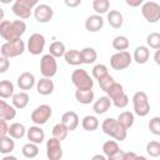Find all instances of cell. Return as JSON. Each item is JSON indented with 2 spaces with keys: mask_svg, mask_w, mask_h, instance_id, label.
<instances>
[{
  "mask_svg": "<svg viewBox=\"0 0 160 160\" xmlns=\"http://www.w3.org/2000/svg\"><path fill=\"white\" fill-rule=\"evenodd\" d=\"M25 31L26 24L24 20H2L0 22V36L6 40V42L20 40Z\"/></svg>",
  "mask_w": 160,
  "mask_h": 160,
  "instance_id": "1",
  "label": "cell"
},
{
  "mask_svg": "<svg viewBox=\"0 0 160 160\" xmlns=\"http://www.w3.org/2000/svg\"><path fill=\"white\" fill-rule=\"evenodd\" d=\"M101 130L110 138L115 139V141H124L128 135V130L124 129L114 118H106L101 122Z\"/></svg>",
  "mask_w": 160,
  "mask_h": 160,
  "instance_id": "2",
  "label": "cell"
},
{
  "mask_svg": "<svg viewBox=\"0 0 160 160\" xmlns=\"http://www.w3.org/2000/svg\"><path fill=\"white\" fill-rule=\"evenodd\" d=\"M38 4L39 2L36 0H15L11 10L14 15L19 18V20H26L31 16V12Z\"/></svg>",
  "mask_w": 160,
  "mask_h": 160,
  "instance_id": "3",
  "label": "cell"
},
{
  "mask_svg": "<svg viewBox=\"0 0 160 160\" xmlns=\"http://www.w3.org/2000/svg\"><path fill=\"white\" fill-rule=\"evenodd\" d=\"M71 82L78 90H91L94 80L85 69H76L71 72Z\"/></svg>",
  "mask_w": 160,
  "mask_h": 160,
  "instance_id": "4",
  "label": "cell"
},
{
  "mask_svg": "<svg viewBox=\"0 0 160 160\" xmlns=\"http://www.w3.org/2000/svg\"><path fill=\"white\" fill-rule=\"evenodd\" d=\"M132 106H134V112L140 116L144 118L150 112V102H149V98L146 95V92L144 91H136L132 95Z\"/></svg>",
  "mask_w": 160,
  "mask_h": 160,
  "instance_id": "5",
  "label": "cell"
},
{
  "mask_svg": "<svg viewBox=\"0 0 160 160\" xmlns=\"http://www.w3.org/2000/svg\"><path fill=\"white\" fill-rule=\"evenodd\" d=\"M25 49H26V45L21 39L12 41V42L5 41L0 48V54H1V56L8 58L10 60L11 58H16V56L21 55L25 51Z\"/></svg>",
  "mask_w": 160,
  "mask_h": 160,
  "instance_id": "6",
  "label": "cell"
},
{
  "mask_svg": "<svg viewBox=\"0 0 160 160\" xmlns=\"http://www.w3.org/2000/svg\"><path fill=\"white\" fill-rule=\"evenodd\" d=\"M51 115H52V109H51V106L48 105V104H41V105L36 106V108L32 110V112H31V115H30V119H31V121H32L35 125L41 126V125L46 124V122L50 120Z\"/></svg>",
  "mask_w": 160,
  "mask_h": 160,
  "instance_id": "7",
  "label": "cell"
},
{
  "mask_svg": "<svg viewBox=\"0 0 160 160\" xmlns=\"http://www.w3.org/2000/svg\"><path fill=\"white\" fill-rule=\"evenodd\" d=\"M40 72L42 78L51 79L58 72V61L50 54H45L40 59Z\"/></svg>",
  "mask_w": 160,
  "mask_h": 160,
  "instance_id": "8",
  "label": "cell"
},
{
  "mask_svg": "<svg viewBox=\"0 0 160 160\" xmlns=\"http://www.w3.org/2000/svg\"><path fill=\"white\" fill-rule=\"evenodd\" d=\"M141 14L148 22L155 24L160 20V5L155 1H145L141 5Z\"/></svg>",
  "mask_w": 160,
  "mask_h": 160,
  "instance_id": "9",
  "label": "cell"
},
{
  "mask_svg": "<svg viewBox=\"0 0 160 160\" xmlns=\"http://www.w3.org/2000/svg\"><path fill=\"white\" fill-rule=\"evenodd\" d=\"M132 62L131 54L129 51H118L110 58V66L114 70H125Z\"/></svg>",
  "mask_w": 160,
  "mask_h": 160,
  "instance_id": "10",
  "label": "cell"
},
{
  "mask_svg": "<svg viewBox=\"0 0 160 160\" xmlns=\"http://www.w3.org/2000/svg\"><path fill=\"white\" fill-rule=\"evenodd\" d=\"M45 44H46L45 36L42 34H40V32H34L28 39L26 49L31 55H40L44 51Z\"/></svg>",
  "mask_w": 160,
  "mask_h": 160,
  "instance_id": "11",
  "label": "cell"
},
{
  "mask_svg": "<svg viewBox=\"0 0 160 160\" xmlns=\"http://www.w3.org/2000/svg\"><path fill=\"white\" fill-rule=\"evenodd\" d=\"M34 18L38 22H41V24H45V22H49L52 16H54V10L50 5L48 4H38L34 10Z\"/></svg>",
  "mask_w": 160,
  "mask_h": 160,
  "instance_id": "12",
  "label": "cell"
},
{
  "mask_svg": "<svg viewBox=\"0 0 160 160\" xmlns=\"http://www.w3.org/2000/svg\"><path fill=\"white\" fill-rule=\"evenodd\" d=\"M46 158L48 160H60L62 158L61 141L55 138H50L46 141Z\"/></svg>",
  "mask_w": 160,
  "mask_h": 160,
  "instance_id": "13",
  "label": "cell"
},
{
  "mask_svg": "<svg viewBox=\"0 0 160 160\" xmlns=\"http://www.w3.org/2000/svg\"><path fill=\"white\" fill-rule=\"evenodd\" d=\"M35 76L32 72H29V71H24L21 72L19 76H18V80H16V84L19 86L20 90L22 91H26V90H30L35 86Z\"/></svg>",
  "mask_w": 160,
  "mask_h": 160,
  "instance_id": "14",
  "label": "cell"
},
{
  "mask_svg": "<svg viewBox=\"0 0 160 160\" xmlns=\"http://www.w3.org/2000/svg\"><path fill=\"white\" fill-rule=\"evenodd\" d=\"M26 138H28L29 142L39 145L45 140V132L41 129V126L34 125V126H30L29 129H26Z\"/></svg>",
  "mask_w": 160,
  "mask_h": 160,
  "instance_id": "15",
  "label": "cell"
},
{
  "mask_svg": "<svg viewBox=\"0 0 160 160\" xmlns=\"http://www.w3.org/2000/svg\"><path fill=\"white\" fill-rule=\"evenodd\" d=\"M60 122L69 131H74L79 126V124H80L79 116H78V114L75 111H66V112H64L62 116H61V121Z\"/></svg>",
  "mask_w": 160,
  "mask_h": 160,
  "instance_id": "16",
  "label": "cell"
},
{
  "mask_svg": "<svg viewBox=\"0 0 160 160\" xmlns=\"http://www.w3.org/2000/svg\"><path fill=\"white\" fill-rule=\"evenodd\" d=\"M104 26V19L100 15H90L86 20H85V29L89 32H98L102 29Z\"/></svg>",
  "mask_w": 160,
  "mask_h": 160,
  "instance_id": "17",
  "label": "cell"
},
{
  "mask_svg": "<svg viewBox=\"0 0 160 160\" xmlns=\"http://www.w3.org/2000/svg\"><path fill=\"white\" fill-rule=\"evenodd\" d=\"M54 89H55V84L51 79H48V78H41L38 82H36V91L42 95V96H48V95H51L54 92Z\"/></svg>",
  "mask_w": 160,
  "mask_h": 160,
  "instance_id": "18",
  "label": "cell"
},
{
  "mask_svg": "<svg viewBox=\"0 0 160 160\" xmlns=\"http://www.w3.org/2000/svg\"><path fill=\"white\" fill-rule=\"evenodd\" d=\"M132 60L139 64V65H142V64H146L149 61V58H150V50L148 46H144V45H140L138 46L135 50H134V54L131 55Z\"/></svg>",
  "mask_w": 160,
  "mask_h": 160,
  "instance_id": "19",
  "label": "cell"
},
{
  "mask_svg": "<svg viewBox=\"0 0 160 160\" xmlns=\"http://www.w3.org/2000/svg\"><path fill=\"white\" fill-rule=\"evenodd\" d=\"M111 100L108 98V96H100L98 100L94 101L92 104V110L96 115H101V114H105L108 110H110L111 108Z\"/></svg>",
  "mask_w": 160,
  "mask_h": 160,
  "instance_id": "20",
  "label": "cell"
},
{
  "mask_svg": "<svg viewBox=\"0 0 160 160\" xmlns=\"http://www.w3.org/2000/svg\"><path fill=\"white\" fill-rule=\"evenodd\" d=\"M16 116V109L8 104L5 100L0 99V119H4V120H12L15 119Z\"/></svg>",
  "mask_w": 160,
  "mask_h": 160,
  "instance_id": "21",
  "label": "cell"
},
{
  "mask_svg": "<svg viewBox=\"0 0 160 160\" xmlns=\"http://www.w3.org/2000/svg\"><path fill=\"white\" fill-rule=\"evenodd\" d=\"M29 100H30V98H29V94H28L26 91L16 92V94H14L12 98H11L12 106H14L15 109H20V110H21V109H25V108L28 106Z\"/></svg>",
  "mask_w": 160,
  "mask_h": 160,
  "instance_id": "22",
  "label": "cell"
},
{
  "mask_svg": "<svg viewBox=\"0 0 160 160\" xmlns=\"http://www.w3.org/2000/svg\"><path fill=\"white\" fill-rule=\"evenodd\" d=\"M8 135L14 139V140H18V139H21L26 135V128L24 124L21 122H12L10 124L9 126V131H8Z\"/></svg>",
  "mask_w": 160,
  "mask_h": 160,
  "instance_id": "23",
  "label": "cell"
},
{
  "mask_svg": "<svg viewBox=\"0 0 160 160\" xmlns=\"http://www.w3.org/2000/svg\"><path fill=\"white\" fill-rule=\"evenodd\" d=\"M108 22L114 29H120L124 24V16L119 10H110L108 12Z\"/></svg>",
  "mask_w": 160,
  "mask_h": 160,
  "instance_id": "24",
  "label": "cell"
},
{
  "mask_svg": "<svg viewBox=\"0 0 160 160\" xmlns=\"http://www.w3.org/2000/svg\"><path fill=\"white\" fill-rule=\"evenodd\" d=\"M94 98H95V94L91 90H78L75 91V99L78 100V102L82 104V105H89L94 101Z\"/></svg>",
  "mask_w": 160,
  "mask_h": 160,
  "instance_id": "25",
  "label": "cell"
},
{
  "mask_svg": "<svg viewBox=\"0 0 160 160\" xmlns=\"http://www.w3.org/2000/svg\"><path fill=\"white\" fill-rule=\"evenodd\" d=\"M64 59H65V62L66 64L72 65V66H78L80 64H82L80 51L79 50H75V49L66 50V52L64 54Z\"/></svg>",
  "mask_w": 160,
  "mask_h": 160,
  "instance_id": "26",
  "label": "cell"
},
{
  "mask_svg": "<svg viewBox=\"0 0 160 160\" xmlns=\"http://www.w3.org/2000/svg\"><path fill=\"white\" fill-rule=\"evenodd\" d=\"M15 149V141L9 135L0 138V154L10 155Z\"/></svg>",
  "mask_w": 160,
  "mask_h": 160,
  "instance_id": "27",
  "label": "cell"
},
{
  "mask_svg": "<svg viewBox=\"0 0 160 160\" xmlns=\"http://www.w3.org/2000/svg\"><path fill=\"white\" fill-rule=\"evenodd\" d=\"M80 55H81V61L82 64H94L98 59V52L94 48H84L82 50H80Z\"/></svg>",
  "mask_w": 160,
  "mask_h": 160,
  "instance_id": "28",
  "label": "cell"
},
{
  "mask_svg": "<svg viewBox=\"0 0 160 160\" xmlns=\"http://www.w3.org/2000/svg\"><path fill=\"white\" fill-rule=\"evenodd\" d=\"M118 121H119V124L124 128V129H130L132 125H134V122H135V116H134V114L131 112V111H122V112H120L119 114V116H118V119H116Z\"/></svg>",
  "mask_w": 160,
  "mask_h": 160,
  "instance_id": "29",
  "label": "cell"
},
{
  "mask_svg": "<svg viewBox=\"0 0 160 160\" xmlns=\"http://www.w3.org/2000/svg\"><path fill=\"white\" fill-rule=\"evenodd\" d=\"M15 88L10 80H1L0 81V99H9L12 98Z\"/></svg>",
  "mask_w": 160,
  "mask_h": 160,
  "instance_id": "30",
  "label": "cell"
},
{
  "mask_svg": "<svg viewBox=\"0 0 160 160\" xmlns=\"http://www.w3.org/2000/svg\"><path fill=\"white\" fill-rule=\"evenodd\" d=\"M99 125H100V122H99L98 118L94 115H86L81 120V126L86 131H95L99 128Z\"/></svg>",
  "mask_w": 160,
  "mask_h": 160,
  "instance_id": "31",
  "label": "cell"
},
{
  "mask_svg": "<svg viewBox=\"0 0 160 160\" xmlns=\"http://www.w3.org/2000/svg\"><path fill=\"white\" fill-rule=\"evenodd\" d=\"M65 52H66L65 44L61 42V41H54V42H51L50 46H49V54H50L51 56H54L55 59L64 56Z\"/></svg>",
  "mask_w": 160,
  "mask_h": 160,
  "instance_id": "32",
  "label": "cell"
},
{
  "mask_svg": "<svg viewBox=\"0 0 160 160\" xmlns=\"http://www.w3.org/2000/svg\"><path fill=\"white\" fill-rule=\"evenodd\" d=\"M125 91H124V88H122V85L120 84V82H116V81H114L110 86H109V89L106 90V96L112 101V100H115L116 98H119V96H121L122 94H124Z\"/></svg>",
  "mask_w": 160,
  "mask_h": 160,
  "instance_id": "33",
  "label": "cell"
},
{
  "mask_svg": "<svg viewBox=\"0 0 160 160\" xmlns=\"http://www.w3.org/2000/svg\"><path fill=\"white\" fill-rule=\"evenodd\" d=\"M119 150H120V146H119L118 141H115V140H108L102 144V155L106 158L114 155Z\"/></svg>",
  "mask_w": 160,
  "mask_h": 160,
  "instance_id": "34",
  "label": "cell"
},
{
  "mask_svg": "<svg viewBox=\"0 0 160 160\" xmlns=\"http://www.w3.org/2000/svg\"><path fill=\"white\" fill-rule=\"evenodd\" d=\"M130 46V41L124 35H118L112 40V48L118 51H126V49Z\"/></svg>",
  "mask_w": 160,
  "mask_h": 160,
  "instance_id": "35",
  "label": "cell"
},
{
  "mask_svg": "<svg viewBox=\"0 0 160 160\" xmlns=\"http://www.w3.org/2000/svg\"><path fill=\"white\" fill-rule=\"evenodd\" d=\"M21 152L25 158L28 159H34L39 155V146L36 144H32V142H26L22 149H21Z\"/></svg>",
  "mask_w": 160,
  "mask_h": 160,
  "instance_id": "36",
  "label": "cell"
},
{
  "mask_svg": "<svg viewBox=\"0 0 160 160\" xmlns=\"http://www.w3.org/2000/svg\"><path fill=\"white\" fill-rule=\"evenodd\" d=\"M92 9L96 12V15H102L109 11L110 9V1L109 0H94L92 1Z\"/></svg>",
  "mask_w": 160,
  "mask_h": 160,
  "instance_id": "37",
  "label": "cell"
},
{
  "mask_svg": "<svg viewBox=\"0 0 160 160\" xmlns=\"http://www.w3.org/2000/svg\"><path fill=\"white\" fill-rule=\"evenodd\" d=\"M51 131H52V138H55V139H56V140H59V141L65 140V139H66V136H68V134H69V130H68V129H66L61 122L55 124Z\"/></svg>",
  "mask_w": 160,
  "mask_h": 160,
  "instance_id": "38",
  "label": "cell"
},
{
  "mask_svg": "<svg viewBox=\"0 0 160 160\" xmlns=\"http://www.w3.org/2000/svg\"><path fill=\"white\" fill-rule=\"evenodd\" d=\"M92 78L96 79V80H100L101 78L109 75V70H108V66L104 65V64H96L94 68H92Z\"/></svg>",
  "mask_w": 160,
  "mask_h": 160,
  "instance_id": "39",
  "label": "cell"
},
{
  "mask_svg": "<svg viewBox=\"0 0 160 160\" xmlns=\"http://www.w3.org/2000/svg\"><path fill=\"white\" fill-rule=\"evenodd\" d=\"M146 44H148V48H151L154 50H159L160 49V34L159 32L149 34L146 38Z\"/></svg>",
  "mask_w": 160,
  "mask_h": 160,
  "instance_id": "40",
  "label": "cell"
},
{
  "mask_svg": "<svg viewBox=\"0 0 160 160\" xmlns=\"http://www.w3.org/2000/svg\"><path fill=\"white\" fill-rule=\"evenodd\" d=\"M146 152L151 156V158H158L160 156V142L156 140L149 141L146 144Z\"/></svg>",
  "mask_w": 160,
  "mask_h": 160,
  "instance_id": "41",
  "label": "cell"
},
{
  "mask_svg": "<svg viewBox=\"0 0 160 160\" xmlns=\"http://www.w3.org/2000/svg\"><path fill=\"white\" fill-rule=\"evenodd\" d=\"M111 104H112L114 106H116L118 109H124V108H126L128 104H129V96L124 92L121 96H119V98H116L115 100H112Z\"/></svg>",
  "mask_w": 160,
  "mask_h": 160,
  "instance_id": "42",
  "label": "cell"
},
{
  "mask_svg": "<svg viewBox=\"0 0 160 160\" xmlns=\"http://www.w3.org/2000/svg\"><path fill=\"white\" fill-rule=\"evenodd\" d=\"M149 130L154 134V135H160V118L159 116H154L150 121H149Z\"/></svg>",
  "mask_w": 160,
  "mask_h": 160,
  "instance_id": "43",
  "label": "cell"
},
{
  "mask_svg": "<svg viewBox=\"0 0 160 160\" xmlns=\"http://www.w3.org/2000/svg\"><path fill=\"white\" fill-rule=\"evenodd\" d=\"M99 81V86H100V89L102 90V91H105L106 92V90L109 89V86L115 81L114 80V78L109 74V75H106V76H104V78H101L100 80H98Z\"/></svg>",
  "mask_w": 160,
  "mask_h": 160,
  "instance_id": "44",
  "label": "cell"
},
{
  "mask_svg": "<svg viewBox=\"0 0 160 160\" xmlns=\"http://www.w3.org/2000/svg\"><path fill=\"white\" fill-rule=\"evenodd\" d=\"M10 68V60L8 58L0 56V74H4L9 70Z\"/></svg>",
  "mask_w": 160,
  "mask_h": 160,
  "instance_id": "45",
  "label": "cell"
},
{
  "mask_svg": "<svg viewBox=\"0 0 160 160\" xmlns=\"http://www.w3.org/2000/svg\"><path fill=\"white\" fill-rule=\"evenodd\" d=\"M8 131H9L8 121L4 120V119H0V138L6 136V135H8Z\"/></svg>",
  "mask_w": 160,
  "mask_h": 160,
  "instance_id": "46",
  "label": "cell"
},
{
  "mask_svg": "<svg viewBox=\"0 0 160 160\" xmlns=\"http://www.w3.org/2000/svg\"><path fill=\"white\" fill-rule=\"evenodd\" d=\"M124 155H125V151L120 149V150H119L118 152H115L114 155L106 158V160H124Z\"/></svg>",
  "mask_w": 160,
  "mask_h": 160,
  "instance_id": "47",
  "label": "cell"
},
{
  "mask_svg": "<svg viewBox=\"0 0 160 160\" xmlns=\"http://www.w3.org/2000/svg\"><path fill=\"white\" fill-rule=\"evenodd\" d=\"M126 2V5H129V6H132V8H136V6H140V5H142V0H126L125 1Z\"/></svg>",
  "mask_w": 160,
  "mask_h": 160,
  "instance_id": "48",
  "label": "cell"
},
{
  "mask_svg": "<svg viewBox=\"0 0 160 160\" xmlns=\"http://www.w3.org/2000/svg\"><path fill=\"white\" fill-rule=\"evenodd\" d=\"M136 158H138V155L134 151H125L124 160H136Z\"/></svg>",
  "mask_w": 160,
  "mask_h": 160,
  "instance_id": "49",
  "label": "cell"
},
{
  "mask_svg": "<svg viewBox=\"0 0 160 160\" xmlns=\"http://www.w3.org/2000/svg\"><path fill=\"white\" fill-rule=\"evenodd\" d=\"M81 4V0H75V1H69V0H66L65 1V5L66 6H70V8H75V6H78V5H80Z\"/></svg>",
  "mask_w": 160,
  "mask_h": 160,
  "instance_id": "50",
  "label": "cell"
},
{
  "mask_svg": "<svg viewBox=\"0 0 160 160\" xmlns=\"http://www.w3.org/2000/svg\"><path fill=\"white\" fill-rule=\"evenodd\" d=\"M91 160H106V156H104L102 154H95L91 158Z\"/></svg>",
  "mask_w": 160,
  "mask_h": 160,
  "instance_id": "51",
  "label": "cell"
},
{
  "mask_svg": "<svg viewBox=\"0 0 160 160\" xmlns=\"http://www.w3.org/2000/svg\"><path fill=\"white\" fill-rule=\"evenodd\" d=\"M154 60H155V62H156L158 65L160 64V49L155 51V55H154Z\"/></svg>",
  "mask_w": 160,
  "mask_h": 160,
  "instance_id": "52",
  "label": "cell"
},
{
  "mask_svg": "<svg viewBox=\"0 0 160 160\" xmlns=\"http://www.w3.org/2000/svg\"><path fill=\"white\" fill-rule=\"evenodd\" d=\"M0 160H18V158L16 156H14V155H5L2 159H0Z\"/></svg>",
  "mask_w": 160,
  "mask_h": 160,
  "instance_id": "53",
  "label": "cell"
},
{
  "mask_svg": "<svg viewBox=\"0 0 160 160\" xmlns=\"http://www.w3.org/2000/svg\"><path fill=\"white\" fill-rule=\"evenodd\" d=\"M4 16H5V12H4V10H2V8H0V22L4 20Z\"/></svg>",
  "mask_w": 160,
  "mask_h": 160,
  "instance_id": "54",
  "label": "cell"
},
{
  "mask_svg": "<svg viewBox=\"0 0 160 160\" xmlns=\"http://www.w3.org/2000/svg\"><path fill=\"white\" fill-rule=\"evenodd\" d=\"M136 160H149V159H146L145 156H141V155L139 156V155H138V158H136Z\"/></svg>",
  "mask_w": 160,
  "mask_h": 160,
  "instance_id": "55",
  "label": "cell"
}]
</instances>
